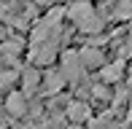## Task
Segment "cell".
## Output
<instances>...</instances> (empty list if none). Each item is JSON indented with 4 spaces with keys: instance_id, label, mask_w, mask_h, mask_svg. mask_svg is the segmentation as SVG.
Returning <instances> with one entry per match:
<instances>
[{
    "instance_id": "8992f818",
    "label": "cell",
    "mask_w": 132,
    "mask_h": 129,
    "mask_svg": "<svg viewBox=\"0 0 132 129\" xmlns=\"http://www.w3.org/2000/svg\"><path fill=\"white\" fill-rule=\"evenodd\" d=\"M76 30L81 35H89V38H94V35H100L105 30V16L100 14V11H94V14L84 16L81 22H76Z\"/></svg>"
},
{
    "instance_id": "9a60e30c",
    "label": "cell",
    "mask_w": 132,
    "mask_h": 129,
    "mask_svg": "<svg viewBox=\"0 0 132 129\" xmlns=\"http://www.w3.org/2000/svg\"><path fill=\"white\" fill-rule=\"evenodd\" d=\"M127 121H132V102H129V110H127Z\"/></svg>"
},
{
    "instance_id": "7a4b0ae2",
    "label": "cell",
    "mask_w": 132,
    "mask_h": 129,
    "mask_svg": "<svg viewBox=\"0 0 132 129\" xmlns=\"http://www.w3.org/2000/svg\"><path fill=\"white\" fill-rule=\"evenodd\" d=\"M59 70H62L65 78H68V86H78L84 81V75L89 73V70L84 67V62H81V51H76V49L62 51V57H59Z\"/></svg>"
},
{
    "instance_id": "6da1fadb",
    "label": "cell",
    "mask_w": 132,
    "mask_h": 129,
    "mask_svg": "<svg viewBox=\"0 0 132 129\" xmlns=\"http://www.w3.org/2000/svg\"><path fill=\"white\" fill-rule=\"evenodd\" d=\"M65 8H51L43 19L35 24L32 35H30V62L43 67V64H54V59L59 57V35H62V19H65Z\"/></svg>"
},
{
    "instance_id": "5bb4252c",
    "label": "cell",
    "mask_w": 132,
    "mask_h": 129,
    "mask_svg": "<svg viewBox=\"0 0 132 129\" xmlns=\"http://www.w3.org/2000/svg\"><path fill=\"white\" fill-rule=\"evenodd\" d=\"M124 81H127V86L132 89V62L127 64V75H124Z\"/></svg>"
},
{
    "instance_id": "3957f363",
    "label": "cell",
    "mask_w": 132,
    "mask_h": 129,
    "mask_svg": "<svg viewBox=\"0 0 132 129\" xmlns=\"http://www.w3.org/2000/svg\"><path fill=\"white\" fill-rule=\"evenodd\" d=\"M27 99H30V94L24 89H11L5 94V113L11 118H24L27 116Z\"/></svg>"
},
{
    "instance_id": "7c38bea8",
    "label": "cell",
    "mask_w": 132,
    "mask_h": 129,
    "mask_svg": "<svg viewBox=\"0 0 132 129\" xmlns=\"http://www.w3.org/2000/svg\"><path fill=\"white\" fill-rule=\"evenodd\" d=\"M89 126H92V129H116L119 124L113 121V116H111V113H105L103 118H94V121H92Z\"/></svg>"
},
{
    "instance_id": "5b68a950",
    "label": "cell",
    "mask_w": 132,
    "mask_h": 129,
    "mask_svg": "<svg viewBox=\"0 0 132 129\" xmlns=\"http://www.w3.org/2000/svg\"><path fill=\"white\" fill-rule=\"evenodd\" d=\"M19 84H22V89H24L30 97H32V94H38V91H40V84H43V73H40V67L30 62L27 67L22 70V75H19Z\"/></svg>"
},
{
    "instance_id": "8fae6325",
    "label": "cell",
    "mask_w": 132,
    "mask_h": 129,
    "mask_svg": "<svg viewBox=\"0 0 132 129\" xmlns=\"http://www.w3.org/2000/svg\"><path fill=\"white\" fill-rule=\"evenodd\" d=\"M113 16L116 19H132V0H113Z\"/></svg>"
},
{
    "instance_id": "9c48e42d",
    "label": "cell",
    "mask_w": 132,
    "mask_h": 129,
    "mask_svg": "<svg viewBox=\"0 0 132 129\" xmlns=\"http://www.w3.org/2000/svg\"><path fill=\"white\" fill-rule=\"evenodd\" d=\"M65 116H68L70 124H84L89 121V102H81V99H73L65 108Z\"/></svg>"
},
{
    "instance_id": "4fadbf2b",
    "label": "cell",
    "mask_w": 132,
    "mask_h": 129,
    "mask_svg": "<svg viewBox=\"0 0 132 129\" xmlns=\"http://www.w3.org/2000/svg\"><path fill=\"white\" fill-rule=\"evenodd\" d=\"M22 73H16V70H8V73H0V89H8V86H14L16 81H19Z\"/></svg>"
},
{
    "instance_id": "ba28073f",
    "label": "cell",
    "mask_w": 132,
    "mask_h": 129,
    "mask_svg": "<svg viewBox=\"0 0 132 129\" xmlns=\"http://www.w3.org/2000/svg\"><path fill=\"white\" fill-rule=\"evenodd\" d=\"M94 11H97V5H94L92 0H73V3H70L68 8H65V14H68V19L76 24V22H81L84 16L94 14Z\"/></svg>"
},
{
    "instance_id": "52a82bcc",
    "label": "cell",
    "mask_w": 132,
    "mask_h": 129,
    "mask_svg": "<svg viewBox=\"0 0 132 129\" xmlns=\"http://www.w3.org/2000/svg\"><path fill=\"white\" fill-rule=\"evenodd\" d=\"M81 62H84V67L86 70H103L105 67V51L103 49H97L94 43H89V46H84L81 49Z\"/></svg>"
},
{
    "instance_id": "277c9868",
    "label": "cell",
    "mask_w": 132,
    "mask_h": 129,
    "mask_svg": "<svg viewBox=\"0 0 132 129\" xmlns=\"http://www.w3.org/2000/svg\"><path fill=\"white\" fill-rule=\"evenodd\" d=\"M68 86V78H65V73L59 67H49L43 73V84H40V94L51 97V94H59V91Z\"/></svg>"
},
{
    "instance_id": "30bf717a",
    "label": "cell",
    "mask_w": 132,
    "mask_h": 129,
    "mask_svg": "<svg viewBox=\"0 0 132 129\" xmlns=\"http://www.w3.org/2000/svg\"><path fill=\"white\" fill-rule=\"evenodd\" d=\"M124 64H127L124 59H116V62L105 64V67L100 70V75H103V81H105V84H111V86H113V84H119V81H121L124 75H127V67H124Z\"/></svg>"
}]
</instances>
